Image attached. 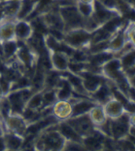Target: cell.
Masks as SVG:
<instances>
[{"instance_id": "3957f363", "label": "cell", "mask_w": 135, "mask_h": 151, "mask_svg": "<svg viewBox=\"0 0 135 151\" xmlns=\"http://www.w3.org/2000/svg\"><path fill=\"white\" fill-rule=\"evenodd\" d=\"M18 43H19V46L15 54V59L24 68L25 74L27 75L31 74L30 77H32L39 62V59H40L39 54L37 51L30 47L27 43L19 42V41Z\"/></svg>"}, {"instance_id": "d6a6232c", "label": "cell", "mask_w": 135, "mask_h": 151, "mask_svg": "<svg viewBox=\"0 0 135 151\" xmlns=\"http://www.w3.org/2000/svg\"><path fill=\"white\" fill-rule=\"evenodd\" d=\"M0 1H3V0H0Z\"/></svg>"}, {"instance_id": "7402d4cb", "label": "cell", "mask_w": 135, "mask_h": 151, "mask_svg": "<svg viewBox=\"0 0 135 151\" xmlns=\"http://www.w3.org/2000/svg\"><path fill=\"white\" fill-rule=\"evenodd\" d=\"M123 71L135 66V48L124 52L119 56Z\"/></svg>"}, {"instance_id": "f1b7e54d", "label": "cell", "mask_w": 135, "mask_h": 151, "mask_svg": "<svg viewBox=\"0 0 135 151\" xmlns=\"http://www.w3.org/2000/svg\"><path fill=\"white\" fill-rule=\"evenodd\" d=\"M128 80H129V82H130V86L134 87V88H135V74L134 76H132V77L130 78H129Z\"/></svg>"}, {"instance_id": "8fae6325", "label": "cell", "mask_w": 135, "mask_h": 151, "mask_svg": "<svg viewBox=\"0 0 135 151\" xmlns=\"http://www.w3.org/2000/svg\"><path fill=\"white\" fill-rule=\"evenodd\" d=\"M103 110L108 119H116L125 113L128 110L123 102L113 95L103 104Z\"/></svg>"}, {"instance_id": "ba28073f", "label": "cell", "mask_w": 135, "mask_h": 151, "mask_svg": "<svg viewBox=\"0 0 135 151\" xmlns=\"http://www.w3.org/2000/svg\"><path fill=\"white\" fill-rule=\"evenodd\" d=\"M130 111H126L119 118L110 119V135L114 140L123 139L128 135L130 123H129Z\"/></svg>"}, {"instance_id": "5b68a950", "label": "cell", "mask_w": 135, "mask_h": 151, "mask_svg": "<svg viewBox=\"0 0 135 151\" xmlns=\"http://www.w3.org/2000/svg\"><path fill=\"white\" fill-rule=\"evenodd\" d=\"M0 120L4 131H10L26 139L29 125L27 121L21 113L10 111L4 116L0 115Z\"/></svg>"}, {"instance_id": "ac0fdd59", "label": "cell", "mask_w": 135, "mask_h": 151, "mask_svg": "<svg viewBox=\"0 0 135 151\" xmlns=\"http://www.w3.org/2000/svg\"><path fill=\"white\" fill-rule=\"evenodd\" d=\"M19 46V43L17 40H9L5 42L0 43V49L3 60L6 63H8L14 60L15 54Z\"/></svg>"}, {"instance_id": "83f0119b", "label": "cell", "mask_w": 135, "mask_h": 151, "mask_svg": "<svg viewBox=\"0 0 135 151\" xmlns=\"http://www.w3.org/2000/svg\"><path fill=\"white\" fill-rule=\"evenodd\" d=\"M5 96H6V93L5 91H4V89H3V86H2V85L0 84V102L4 99Z\"/></svg>"}, {"instance_id": "d6986e66", "label": "cell", "mask_w": 135, "mask_h": 151, "mask_svg": "<svg viewBox=\"0 0 135 151\" xmlns=\"http://www.w3.org/2000/svg\"><path fill=\"white\" fill-rule=\"evenodd\" d=\"M88 116L95 127L102 126L108 119L103 110V105L101 104H95V106L92 107L90 111H88Z\"/></svg>"}, {"instance_id": "4fadbf2b", "label": "cell", "mask_w": 135, "mask_h": 151, "mask_svg": "<svg viewBox=\"0 0 135 151\" xmlns=\"http://www.w3.org/2000/svg\"><path fill=\"white\" fill-rule=\"evenodd\" d=\"M126 25H124L123 28H121L120 29L115 32V34L112 35L109 39L107 51L114 53L115 56L123 50V48L125 47V45L127 43V39H126V36L125 33V27Z\"/></svg>"}, {"instance_id": "5bb4252c", "label": "cell", "mask_w": 135, "mask_h": 151, "mask_svg": "<svg viewBox=\"0 0 135 151\" xmlns=\"http://www.w3.org/2000/svg\"><path fill=\"white\" fill-rule=\"evenodd\" d=\"M56 127L66 139V141L76 142L82 143L83 137L66 120L58 122L57 124H56Z\"/></svg>"}, {"instance_id": "7a4b0ae2", "label": "cell", "mask_w": 135, "mask_h": 151, "mask_svg": "<svg viewBox=\"0 0 135 151\" xmlns=\"http://www.w3.org/2000/svg\"><path fill=\"white\" fill-rule=\"evenodd\" d=\"M93 32L83 28H77L66 31L63 37V43L72 50L89 49L91 45Z\"/></svg>"}, {"instance_id": "9a60e30c", "label": "cell", "mask_w": 135, "mask_h": 151, "mask_svg": "<svg viewBox=\"0 0 135 151\" xmlns=\"http://www.w3.org/2000/svg\"><path fill=\"white\" fill-rule=\"evenodd\" d=\"M3 139L5 141L6 150L10 151L20 150L24 147L25 139L17 134L5 131L3 133Z\"/></svg>"}, {"instance_id": "8992f818", "label": "cell", "mask_w": 135, "mask_h": 151, "mask_svg": "<svg viewBox=\"0 0 135 151\" xmlns=\"http://www.w3.org/2000/svg\"><path fill=\"white\" fill-rule=\"evenodd\" d=\"M46 50V49H45ZM49 62L50 69L59 73H65L68 70L70 54L61 50H46Z\"/></svg>"}, {"instance_id": "d4e9b609", "label": "cell", "mask_w": 135, "mask_h": 151, "mask_svg": "<svg viewBox=\"0 0 135 151\" xmlns=\"http://www.w3.org/2000/svg\"><path fill=\"white\" fill-rule=\"evenodd\" d=\"M98 3H100L101 5L104 6L108 10L116 11V12L121 14L118 10V0H95Z\"/></svg>"}, {"instance_id": "1f68e13d", "label": "cell", "mask_w": 135, "mask_h": 151, "mask_svg": "<svg viewBox=\"0 0 135 151\" xmlns=\"http://www.w3.org/2000/svg\"><path fill=\"white\" fill-rule=\"evenodd\" d=\"M71 1H72V3H75L76 2H77L78 0H71Z\"/></svg>"}, {"instance_id": "603a6c76", "label": "cell", "mask_w": 135, "mask_h": 151, "mask_svg": "<svg viewBox=\"0 0 135 151\" xmlns=\"http://www.w3.org/2000/svg\"><path fill=\"white\" fill-rule=\"evenodd\" d=\"M77 8L78 11L80 12L84 19L91 17L94 14L95 11V3H86L80 2V1H77L75 3Z\"/></svg>"}, {"instance_id": "4316f807", "label": "cell", "mask_w": 135, "mask_h": 151, "mask_svg": "<svg viewBox=\"0 0 135 151\" xmlns=\"http://www.w3.org/2000/svg\"><path fill=\"white\" fill-rule=\"evenodd\" d=\"M6 150V145H5V141L3 139V135L0 136V151H5Z\"/></svg>"}, {"instance_id": "9c48e42d", "label": "cell", "mask_w": 135, "mask_h": 151, "mask_svg": "<svg viewBox=\"0 0 135 151\" xmlns=\"http://www.w3.org/2000/svg\"><path fill=\"white\" fill-rule=\"evenodd\" d=\"M51 113L58 122L68 120L73 116V103L70 100H57L51 107Z\"/></svg>"}, {"instance_id": "ffe728a7", "label": "cell", "mask_w": 135, "mask_h": 151, "mask_svg": "<svg viewBox=\"0 0 135 151\" xmlns=\"http://www.w3.org/2000/svg\"><path fill=\"white\" fill-rule=\"evenodd\" d=\"M113 96L112 89L110 88V86L107 84V82L106 81L99 88L97 91L95 93L91 95V97L93 100H95V101L99 104H103L105 103L107 100H109L110 97Z\"/></svg>"}, {"instance_id": "cb8c5ba5", "label": "cell", "mask_w": 135, "mask_h": 151, "mask_svg": "<svg viewBox=\"0 0 135 151\" xmlns=\"http://www.w3.org/2000/svg\"><path fill=\"white\" fill-rule=\"evenodd\" d=\"M127 23V25L125 27V33L128 42H130L131 45L135 47V22H130Z\"/></svg>"}, {"instance_id": "e0dca14e", "label": "cell", "mask_w": 135, "mask_h": 151, "mask_svg": "<svg viewBox=\"0 0 135 151\" xmlns=\"http://www.w3.org/2000/svg\"><path fill=\"white\" fill-rule=\"evenodd\" d=\"M16 19H5L0 23V43L16 40L15 23Z\"/></svg>"}, {"instance_id": "484cf974", "label": "cell", "mask_w": 135, "mask_h": 151, "mask_svg": "<svg viewBox=\"0 0 135 151\" xmlns=\"http://www.w3.org/2000/svg\"><path fill=\"white\" fill-rule=\"evenodd\" d=\"M129 123H130V126L135 127V111L130 112L129 115Z\"/></svg>"}, {"instance_id": "4dcf8cb0", "label": "cell", "mask_w": 135, "mask_h": 151, "mask_svg": "<svg viewBox=\"0 0 135 151\" xmlns=\"http://www.w3.org/2000/svg\"><path fill=\"white\" fill-rule=\"evenodd\" d=\"M130 6H132V7L135 10V0L134 1V2H132V3H130Z\"/></svg>"}, {"instance_id": "277c9868", "label": "cell", "mask_w": 135, "mask_h": 151, "mask_svg": "<svg viewBox=\"0 0 135 151\" xmlns=\"http://www.w3.org/2000/svg\"><path fill=\"white\" fill-rule=\"evenodd\" d=\"M58 10L64 22L65 32L73 29L83 27L84 18L78 11L75 3L58 5Z\"/></svg>"}, {"instance_id": "30bf717a", "label": "cell", "mask_w": 135, "mask_h": 151, "mask_svg": "<svg viewBox=\"0 0 135 151\" xmlns=\"http://www.w3.org/2000/svg\"><path fill=\"white\" fill-rule=\"evenodd\" d=\"M15 33V38L18 41L26 43L34 35V29L30 21L27 19H16Z\"/></svg>"}, {"instance_id": "52a82bcc", "label": "cell", "mask_w": 135, "mask_h": 151, "mask_svg": "<svg viewBox=\"0 0 135 151\" xmlns=\"http://www.w3.org/2000/svg\"><path fill=\"white\" fill-rule=\"evenodd\" d=\"M79 76L82 79L83 89L86 93L88 94V96H90L91 97V95L95 93L99 89V88L107 81V79L103 75L93 73V72L88 70V68L85 70H83Z\"/></svg>"}, {"instance_id": "7c38bea8", "label": "cell", "mask_w": 135, "mask_h": 151, "mask_svg": "<svg viewBox=\"0 0 135 151\" xmlns=\"http://www.w3.org/2000/svg\"><path fill=\"white\" fill-rule=\"evenodd\" d=\"M66 121L69 123L83 138L91 134L95 129L88 114L77 117H72Z\"/></svg>"}, {"instance_id": "44dd1931", "label": "cell", "mask_w": 135, "mask_h": 151, "mask_svg": "<svg viewBox=\"0 0 135 151\" xmlns=\"http://www.w3.org/2000/svg\"><path fill=\"white\" fill-rule=\"evenodd\" d=\"M42 92L43 89L33 92L25 103V109H30L35 111H41L43 107Z\"/></svg>"}, {"instance_id": "6da1fadb", "label": "cell", "mask_w": 135, "mask_h": 151, "mask_svg": "<svg viewBox=\"0 0 135 151\" xmlns=\"http://www.w3.org/2000/svg\"><path fill=\"white\" fill-rule=\"evenodd\" d=\"M56 124L43 129L37 134L33 145L35 150L62 151L64 150L66 139L56 127Z\"/></svg>"}, {"instance_id": "2e32d148", "label": "cell", "mask_w": 135, "mask_h": 151, "mask_svg": "<svg viewBox=\"0 0 135 151\" xmlns=\"http://www.w3.org/2000/svg\"><path fill=\"white\" fill-rule=\"evenodd\" d=\"M21 3L22 0L0 1V5L7 19H17V16L20 10Z\"/></svg>"}, {"instance_id": "f546056e", "label": "cell", "mask_w": 135, "mask_h": 151, "mask_svg": "<svg viewBox=\"0 0 135 151\" xmlns=\"http://www.w3.org/2000/svg\"><path fill=\"white\" fill-rule=\"evenodd\" d=\"M78 1H80V2H83V3H95V0H78Z\"/></svg>"}]
</instances>
